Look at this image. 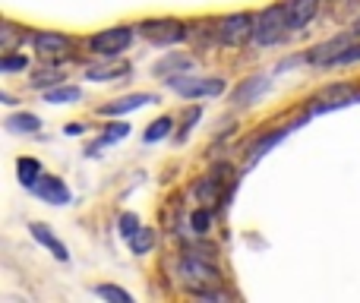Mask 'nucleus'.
Returning a JSON list of instances; mask_svg holds the SVG:
<instances>
[{"label": "nucleus", "instance_id": "nucleus-17", "mask_svg": "<svg viewBox=\"0 0 360 303\" xmlns=\"http://www.w3.org/2000/svg\"><path fill=\"white\" fill-rule=\"evenodd\" d=\"M6 127H10L13 133H35L38 127H41V120H38L35 114H13V117L6 120Z\"/></svg>", "mask_w": 360, "mask_h": 303}, {"label": "nucleus", "instance_id": "nucleus-3", "mask_svg": "<svg viewBox=\"0 0 360 303\" xmlns=\"http://www.w3.org/2000/svg\"><path fill=\"white\" fill-rule=\"evenodd\" d=\"M133 41V29L130 25H117V29H108V32H98V35L89 38V48L95 54H105V57H114L120 51H127Z\"/></svg>", "mask_w": 360, "mask_h": 303}, {"label": "nucleus", "instance_id": "nucleus-29", "mask_svg": "<svg viewBox=\"0 0 360 303\" xmlns=\"http://www.w3.org/2000/svg\"><path fill=\"white\" fill-rule=\"evenodd\" d=\"M79 133H82V124H70L67 127V136H79Z\"/></svg>", "mask_w": 360, "mask_h": 303}, {"label": "nucleus", "instance_id": "nucleus-12", "mask_svg": "<svg viewBox=\"0 0 360 303\" xmlns=\"http://www.w3.org/2000/svg\"><path fill=\"white\" fill-rule=\"evenodd\" d=\"M29 231H32V237H35V240L41 243V247H48L51 253L57 256V259H60V262H67V256H70V253H67V247H63V243L57 240V237L51 234V231L44 228L41 221H32V224H29Z\"/></svg>", "mask_w": 360, "mask_h": 303}, {"label": "nucleus", "instance_id": "nucleus-22", "mask_svg": "<svg viewBox=\"0 0 360 303\" xmlns=\"http://www.w3.org/2000/svg\"><path fill=\"white\" fill-rule=\"evenodd\" d=\"M168 133H171V117H162L146 130V143H158V139H165Z\"/></svg>", "mask_w": 360, "mask_h": 303}, {"label": "nucleus", "instance_id": "nucleus-26", "mask_svg": "<svg viewBox=\"0 0 360 303\" xmlns=\"http://www.w3.org/2000/svg\"><path fill=\"white\" fill-rule=\"evenodd\" d=\"M354 60H360V44H348V48L335 57V63H354Z\"/></svg>", "mask_w": 360, "mask_h": 303}, {"label": "nucleus", "instance_id": "nucleus-23", "mask_svg": "<svg viewBox=\"0 0 360 303\" xmlns=\"http://www.w3.org/2000/svg\"><path fill=\"white\" fill-rule=\"evenodd\" d=\"M186 63H190V60H186V57L171 54L168 60H162V63H158V67H155V73H158V76H165V73H168V70H180V67H186Z\"/></svg>", "mask_w": 360, "mask_h": 303}, {"label": "nucleus", "instance_id": "nucleus-13", "mask_svg": "<svg viewBox=\"0 0 360 303\" xmlns=\"http://www.w3.org/2000/svg\"><path fill=\"white\" fill-rule=\"evenodd\" d=\"M269 89V76H256V79H247L240 89H237L231 98H234V105H250V101H256L262 92Z\"/></svg>", "mask_w": 360, "mask_h": 303}, {"label": "nucleus", "instance_id": "nucleus-25", "mask_svg": "<svg viewBox=\"0 0 360 303\" xmlns=\"http://www.w3.org/2000/svg\"><path fill=\"white\" fill-rule=\"evenodd\" d=\"M29 67V60H25V57H4V60H0V70H4V73H13V70H25Z\"/></svg>", "mask_w": 360, "mask_h": 303}, {"label": "nucleus", "instance_id": "nucleus-14", "mask_svg": "<svg viewBox=\"0 0 360 303\" xmlns=\"http://www.w3.org/2000/svg\"><path fill=\"white\" fill-rule=\"evenodd\" d=\"M354 35H348V38H335V41H329V44H319L316 51H310V63H335V57L342 54L345 48H348V41Z\"/></svg>", "mask_w": 360, "mask_h": 303}, {"label": "nucleus", "instance_id": "nucleus-19", "mask_svg": "<svg viewBox=\"0 0 360 303\" xmlns=\"http://www.w3.org/2000/svg\"><path fill=\"white\" fill-rule=\"evenodd\" d=\"M38 177H41V167H38V161L35 158H19V180H22L25 186H32Z\"/></svg>", "mask_w": 360, "mask_h": 303}, {"label": "nucleus", "instance_id": "nucleus-16", "mask_svg": "<svg viewBox=\"0 0 360 303\" xmlns=\"http://www.w3.org/2000/svg\"><path fill=\"white\" fill-rule=\"evenodd\" d=\"M288 133H291V127H288V130H275V133H269V136H262L259 143H256L253 149H250V158H247V161H250V165H256V161H259L262 155H266L269 149H272V146H278L281 139L288 136Z\"/></svg>", "mask_w": 360, "mask_h": 303}, {"label": "nucleus", "instance_id": "nucleus-2", "mask_svg": "<svg viewBox=\"0 0 360 303\" xmlns=\"http://www.w3.org/2000/svg\"><path fill=\"white\" fill-rule=\"evenodd\" d=\"M288 29V13L285 6H266V10L256 16L253 25V41L256 44H275L281 38V32Z\"/></svg>", "mask_w": 360, "mask_h": 303}, {"label": "nucleus", "instance_id": "nucleus-9", "mask_svg": "<svg viewBox=\"0 0 360 303\" xmlns=\"http://www.w3.org/2000/svg\"><path fill=\"white\" fill-rule=\"evenodd\" d=\"M32 44H35V51L41 57H51V54H63V51H70V38L67 35H57V32H38V35H32Z\"/></svg>", "mask_w": 360, "mask_h": 303}, {"label": "nucleus", "instance_id": "nucleus-4", "mask_svg": "<svg viewBox=\"0 0 360 303\" xmlns=\"http://www.w3.org/2000/svg\"><path fill=\"white\" fill-rule=\"evenodd\" d=\"M253 25H256V16H247V13H234V16H224L221 22L215 25L218 29V41L221 44H243L250 35H253Z\"/></svg>", "mask_w": 360, "mask_h": 303}, {"label": "nucleus", "instance_id": "nucleus-27", "mask_svg": "<svg viewBox=\"0 0 360 303\" xmlns=\"http://www.w3.org/2000/svg\"><path fill=\"white\" fill-rule=\"evenodd\" d=\"M193 231H196V234L209 231V212H193Z\"/></svg>", "mask_w": 360, "mask_h": 303}, {"label": "nucleus", "instance_id": "nucleus-8", "mask_svg": "<svg viewBox=\"0 0 360 303\" xmlns=\"http://www.w3.org/2000/svg\"><path fill=\"white\" fill-rule=\"evenodd\" d=\"M319 10V0H288L285 13H288V29H304Z\"/></svg>", "mask_w": 360, "mask_h": 303}, {"label": "nucleus", "instance_id": "nucleus-28", "mask_svg": "<svg viewBox=\"0 0 360 303\" xmlns=\"http://www.w3.org/2000/svg\"><path fill=\"white\" fill-rule=\"evenodd\" d=\"M13 44H16V29H13V22H6V25H4V41H0V48L10 51Z\"/></svg>", "mask_w": 360, "mask_h": 303}, {"label": "nucleus", "instance_id": "nucleus-18", "mask_svg": "<svg viewBox=\"0 0 360 303\" xmlns=\"http://www.w3.org/2000/svg\"><path fill=\"white\" fill-rule=\"evenodd\" d=\"M152 247H155V231H152V228H139L136 234L130 237V250H133V253L143 256V253H149Z\"/></svg>", "mask_w": 360, "mask_h": 303}, {"label": "nucleus", "instance_id": "nucleus-1", "mask_svg": "<svg viewBox=\"0 0 360 303\" xmlns=\"http://www.w3.org/2000/svg\"><path fill=\"white\" fill-rule=\"evenodd\" d=\"M177 275L184 278V285H190V291H199V288L218 285V269L212 262H202V256H184L177 266Z\"/></svg>", "mask_w": 360, "mask_h": 303}, {"label": "nucleus", "instance_id": "nucleus-7", "mask_svg": "<svg viewBox=\"0 0 360 303\" xmlns=\"http://www.w3.org/2000/svg\"><path fill=\"white\" fill-rule=\"evenodd\" d=\"M35 196H41V199H48V202H54V205H67L70 202V190L63 186V180L60 177H51V174H41V177L35 180V183L29 186Z\"/></svg>", "mask_w": 360, "mask_h": 303}, {"label": "nucleus", "instance_id": "nucleus-20", "mask_svg": "<svg viewBox=\"0 0 360 303\" xmlns=\"http://www.w3.org/2000/svg\"><path fill=\"white\" fill-rule=\"evenodd\" d=\"M79 89L76 86H63V89H51L48 92V101L51 105H70V101H79Z\"/></svg>", "mask_w": 360, "mask_h": 303}, {"label": "nucleus", "instance_id": "nucleus-5", "mask_svg": "<svg viewBox=\"0 0 360 303\" xmlns=\"http://www.w3.org/2000/svg\"><path fill=\"white\" fill-rule=\"evenodd\" d=\"M177 95L184 98H209V95H221L224 82L221 79H202V76H177V79L168 82Z\"/></svg>", "mask_w": 360, "mask_h": 303}, {"label": "nucleus", "instance_id": "nucleus-24", "mask_svg": "<svg viewBox=\"0 0 360 303\" xmlns=\"http://www.w3.org/2000/svg\"><path fill=\"white\" fill-rule=\"evenodd\" d=\"M139 231V221H136V215H133V212H127L124 218H120V234L127 237V240H130L133 234H136Z\"/></svg>", "mask_w": 360, "mask_h": 303}, {"label": "nucleus", "instance_id": "nucleus-10", "mask_svg": "<svg viewBox=\"0 0 360 303\" xmlns=\"http://www.w3.org/2000/svg\"><path fill=\"white\" fill-rule=\"evenodd\" d=\"M348 101H354V89H351V86H332L329 92H323L316 98V105H313V114L326 111V108H342V105H348Z\"/></svg>", "mask_w": 360, "mask_h": 303}, {"label": "nucleus", "instance_id": "nucleus-11", "mask_svg": "<svg viewBox=\"0 0 360 303\" xmlns=\"http://www.w3.org/2000/svg\"><path fill=\"white\" fill-rule=\"evenodd\" d=\"M149 101H155L152 95H127V98H117V101H111V105H105L101 108V114L105 117H117V114H130V111H136V108H143V105H149Z\"/></svg>", "mask_w": 360, "mask_h": 303}, {"label": "nucleus", "instance_id": "nucleus-30", "mask_svg": "<svg viewBox=\"0 0 360 303\" xmlns=\"http://www.w3.org/2000/svg\"><path fill=\"white\" fill-rule=\"evenodd\" d=\"M351 35H354V38H360V19L354 22V29H351Z\"/></svg>", "mask_w": 360, "mask_h": 303}, {"label": "nucleus", "instance_id": "nucleus-6", "mask_svg": "<svg viewBox=\"0 0 360 303\" xmlns=\"http://www.w3.org/2000/svg\"><path fill=\"white\" fill-rule=\"evenodd\" d=\"M139 32H143L152 44H177V41H184V35H186L184 22H177V19H149V22L139 25Z\"/></svg>", "mask_w": 360, "mask_h": 303}, {"label": "nucleus", "instance_id": "nucleus-21", "mask_svg": "<svg viewBox=\"0 0 360 303\" xmlns=\"http://www.w3.org/2000/svg\"><path fill=\"white\" fill-rule=\"evenodd\" d=\"M95 294H98L101 300H114V303H133V297L127 291H120V288H114V285H101V288H95Z\"/></svg>", "mask_w": 360, "mask_h": 303}, {"label": "nucleus", "instance_id": "nucleus-15", "mask_svg": "<svg viewBox=\"0 0 360 303\" xmlns=\"http://www.w3.org/2000/svg\"><path fill=\"white\" fill-rule=\"evenodd\" d=\"M124 136H130V124H111V127H108V130L98 136V143L89 149V155H98L101 149H108L111 143H120Z\"/></svg>", "mask_w": 360, "mask_h": 303}]
</instances>
